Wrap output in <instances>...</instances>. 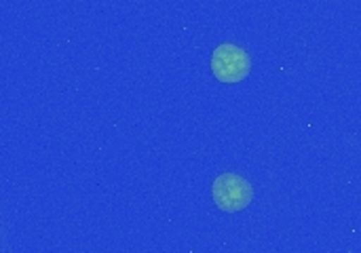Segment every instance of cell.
<instances>
[{"label":"cell","mask_w":361,"mask_h":253,"mask_svg":"<svg viewBox=\"0 0 361 253\" xmlns=\"http://www.w3.org/2000/svg\"><path fill=\"white\" fill-rule=\"evenodd\" d=\"M212 197L222 211H243L254 197L252 184L237 173H220L212 186Z\"/></svg>","instance_id":"1"},{"label":"cell","mask_w":361,"mask_h":253,"mask_svg":"<svg viewBox=\"0 0 361 253\" xmlns=\"http://www.w3.org/2000/svg\"><path fill=\"white\" fill-rule=\"evenodd\" d=\"M212 70L222 82H239L252 70L250 53L233 42H222L212 53Z\"/></svg>","instance_id":"2"}]
</instances>
